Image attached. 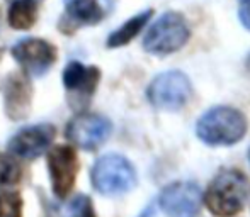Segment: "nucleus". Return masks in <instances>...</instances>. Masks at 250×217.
I'll use <instances>...</instances> for the list:
<instances>
[{"mask_svg":"<svg viewBox=\"0 0 250 217\" xmlns=\"http://www.w3.org/2000/svg\"><path fill=\"white\" fill-rule=\"evenodd\" d=\"M249 195V178L240 170L225 168L208 185L204 204L216 217H233L244 211Z\"/></svg>","mask_w":250,"mask_h":217,"instance_id":"nucleus-1","label":"nucleus"},{"mask_svg":"<svg viewBox=\"0 0 250 217\" xmlns=\"http://www.w3.org/2000/svg\"><path fill=\"white\" fill-rule=\"evenodd\" d=\"M5 114L14 121L24 119L31 110V83L21 75H9L2 85Z\"/></svg>","mask_w":250,"mask_h":217,"instance_id":"nucleus-13","label":"nucleus"},{"mask_svg":"<svg viewBox=\"0 0 250 217\" xmlns=\"http://www.w3.org/2000/svg\"><path fill=\"white\" fill-rule=\"evenodd\" d=\"M7 2H9V3H10V2H16V0H7ZM38 2H41V0H38Z\"/></svg>","mask_w":250,"mask_h":217,"instance_id":"nucleus-22","label":"nucleus"},{"mask_svg":"<svg viewBox=\"0 0 250 217\" xmlns=\"http://www.w3.org/2000/svg\"><path fill=\"white\" fill-rule=\"evenodd\" d=\"M21 166L12 156L0 155V192L16 187L21 181Z\"/></svg>","mask_w":250,"mask_h":217,"instance_id":"nucleus-16","label":"nucleus"},{"mask_svg":"<svg viewBox=\"0 0 250 217\" xmlns=\"http://www.w3.org/2000/svg\"><path fill=\"white\" fill-rule=\"evenodd\" d=\"M0 217H22V200L16 192L0 195Z\"/></svg>","mask_w":250,"mask_h":217,"instance_id":"nucleus-18","label":"nucleus"},{"mask_svg":"<svg viewBox=\"0 0 250 217\" xmlns=\"http://www.w3.org/2000/svg\"><path fill=\"white\" fill-rule=\"evenodd\" d=\"M63 217H97L92 200L87 195H77L65 207Z\"/></svg>","mask_w":250,"mask_h":217,"instance_id":"nucleus-17","label":"nucleus"},{"mask_svg":"<svg viewBox=\"0 0 250 217\" xmlns=\"http://www.w3.org/2000/svg\"><path fill=\"white\" fill-rule=\"evenodd\" d=\"M104 10L97 0H68L65 14L58 22L63 34H73L83 26H94L101 22Z\"/></svg>","mask_w":250,"mask_h":217,"instance_id":"nucleus-12","label":"nucleus"},{"mask_svg":"<svg viewBox=\"0 0 250 217\" xmlns=\"http://www.w3.org/2000/svg\"><path fill=\"white\" fill-rule=\"evenodd\" d=\"M151 14H153V10L148 9L126 20L121 27H118V29L107 37V48H121V46H126L128 43H131L140 34V31L148 24Z\"/></svg>","mask_w":250,"mask_h":217,"instance_id":"nucleus-14","label":"nucleus"},{"mask_svg":"<svg viewBox=\"0 0 250 217\" xmlns=\"http://www.w3.org/2000/svg\"><path fill=\"white\" fill-rule=\"evenodd\" d=\"M56 136L53 124H36L24 127L9 141V151L24 160H34L41 156L51 146Z\"/></svg>","mask_w":250,"mask_h":217,"instance_id":"nucleus-11","label":"nucleus"},{"mask_svg":"<svg viewBox=\"0 0 250 217\" xmlns=\"http://www.w3.org/2000/svg\"><path fill=\"white\" fill-rule=\"evenodd\" d=\"M238 17L244 27L250 31V0H240V9H238Z\"/></svg>","mask_w":250,"mask_h":217,"instance_id":"nucleus-19","label":"nucleus"},{"mask_svg":"<svg viewBox=\"0 0 250 217\" xmlns=\"http://www.w3.org/2000/svg\"><path fill=\"white\" fill-rule=\"evenodd\" d=\"M249 162H250V151H249Z\"/></svg>","mask_w":250,"mask_h":217,"instance_id":"nucleus-24","label":"nucleus"},{"mask_svg":"<svg viewBox=\"0 0 250 217\" xmlns=\"http://www.w3.org/2000/svg\"><path fill=\"white\" fill-rule=\"evenodd\" d=\"M245 66H247V72H249V75H250V54H249V58H247V63H245Z\"/></svg>","mask_w":250,"mask_h":217,"instance_id":"nucleus-21","label":"nucleus"},{"mask_svg":"<svg viewBox=\"0 0 250 217\" xmlns=\"http://www.w3.org/2000/svg\"><path fill=\"white\" fill-rule=\"evenodd\" d=\"M151 216H153V209H151V207H148V209H146V211L143 212V214L140 216V217H151Z\"/></svg>","mask_w":250,"mask_h":217,"instance_id":"nucleus-20","label":"nucleus"},{"mask_svg":"<svg viewBox=\"0 0 250 217\" xmlns=\"http://www.w3.org/2000/svg\"><path fill=\"white\" fill-rule=\"evenodd\" d=\"M112 124L104 115L97 114H79L66 126V138L85 151H94L101 148L111 136Z\"/></svg>","mask_w":250,"mask_h":217,"instance_id":"nucleus-6","label":"nucleus"},{"mask_svg":"<svg viewBox=\"0 0 250 217\" xmlns=\"http://www.w3.org/2000/svg\"><path fill=\"white\" fill-rule=\"evenodd\" d=\"M48 170L53 185V192L60 199H65L73 188L79 171V158L70 146L58 145L48 151Z\"/></svg>","mask_w":250,"mask_h":217,"instance_id":"nucleus-10","label":"nucleus"},{"mask_svg":"<svg viewBox=\"0 0 250 217\" xmlns=\"http://www.w3.org/2000/svg\"><path fill=\"white\" fill-rule=\"evenodd\" d=\"M101 72L97 66H87L80 61H72L63 72V85L68 92V104L75 110L87 107L99 85Z\"/></svg>","mask_w":250,"mask_h":217,"instance_id":"nucleus-8","label":"nucleus"},{"mask_svg":"<svg viewBox=\"0 0 250 217\" xmlns=\"http://www.w3.org/2000/svg\"><path fill=\"white\" fill-rule=\"evenodd\" d=\"M2 53H3V51H2V50H0V59H2Z\"/></svg>","mask_w":250,"mask_h":217,"instance_id":"nucleus-23","label":"nucleus"},{"mask_svg":"<svg viewBox=\"0 0 250 217\" xmlns=\"http://www.w3.org/2000/svg\"><path fill=\"white\" fill-rule=\"evenodd\" d=\"M158 204L168 217H192L201 209V188L194 181H175L162 190Z\"/></svg>","mask_w":250,"mask_h":217,"instance_id":"nucleus-9","label":"nucleus"},{"mask_svg":"<svg viewBox=\"0 0 250 217\" xmlns=\"http://www.w3.org/2000/svg\"><path fill=\"white\" fill-rule=\"evenodd\" d=\"M192 95V85L191 80L186 73L170 70L157 75L146 90L148 102L155 108L160 110H181Z\"/></svg>","mask_w":250,"mask_h":217,"instance_id":"nucleus-5","label":"nucleus"},{"mask_svg":"<svg viewBox=\"0 0 250 217\" xmlns=\"http://www.w3.org/2000/svg\"><path fill=\"white\" fill-rule=\"evenodd\" d=\"M92 185L104 195H121L136 185L135 166L121 155H105L92 168Z\"/></svg>","mask_w":250,"mask_h":217,"instance_id":"nucleus-4","label":"nucleus"},{"mask_svg":"<svg viewBox=\"0 0 250 217\" xmlns=\"http://www.w3.org/2000/svg\"><path fill=\"white\" fill-rule=\"evenodd\" d=\"M38 7H40L38 0H16V2H10L9 14H7V20H9L10 27H14L17 31L31 29L38 19Z\"/></svg>","mask_w":250,"mask_h":217,"instance_id":"nucleus-15","label":"nucleus"},{"mask_svg":"<svg viewBox=\"0 0 250 217\" xmlns=\"http://www.w3.org/2000/svg\"><path fill=\"white\" fill-rule=\"evenodd\" d=\"M12 56L19 66L33 78L46 75L56 61V48L38 37L21 39L12 48Z\"/></svg>","mask_w":250,"mask_h":217,"instance_id":"nucleus-7","label":"nucleus"},{"mask_svg":"<svg viewBox=\"0 0 250 217\" xmlns=\"http://www.w3.org/2000/svg\"><path fill=\"white\" fill-rule=\"evenodd\" d=\"M196 134L208 146L237 145L247 134V119L233 107H211L198 119Z\"/></svg>","mask_w":250,"mask_h":217,"instance_id":"nucleus-2","label":"nucleus"},{"mask_svg":"<svg viewBox=\"0 0 250 217\" xmlns=\"http://www.w3.org/2000/svg\"><path fill=\"white\" fill-rule=\"evenodd\" d=\"M191 31L189 24L179 12H165L146 31L143 48L150 54L167 56L186 46Z\"/></svg>","mask_w":250,"mask_h":217,"instance_id":"nucleus-3","label":"nucleus"}]
</instances>
